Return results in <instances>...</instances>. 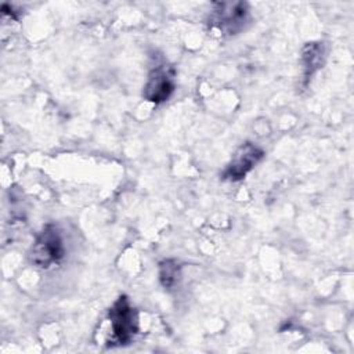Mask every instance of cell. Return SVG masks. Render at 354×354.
Returning <instances> with one entry per match:
<instances>
[{
    "label": "cell",
    "instance_id": "1",
    "mask_svg": "<svg viewBox=\"0 0 354 354\" xmlns=\"http://www.w3.org/2000/svg\"><path fill=\"white\" fill-rule=\"evenodd\" d=\"M108 321L109 336L106 344L109 347L129 344L138 332V315L127 296L118 297L112 304L108 311Z\"/></svg>",
    "mask_w": 354,
    "mask_h": 354
},
{
    "label": "cell",
    "instance_id": "2",
    "mask_svg": "<svg viewBox=\"0 0 354 354\" xmlns=\"http://www.w3.org/2000/svg\"><path fill=\"white\" fill-rule=\"evenodd\" d=\"M65 254L64 239L54 224H47L36 236L29 249V261L37 268H48L62 260Z\"/></svg>",
    "mask_w": 354,
    "mask_h": 354
},
{
    "label": "cell",
    "instance_id": "3",
    "mask_svg": "<svg viewBox=\"0 0 354 354\" xmlns=\"http://www.w3.org/2000/svg\"><path fill=\"white\" fill-rule=\"evenodd\" d=\"M248 21V4L242 1L217 3L209 17V25L224 35H235L241 32Z\"/></svg>",
    "mask_w": 354,
    "mask_h": 354
},
{
    "label": "cell",
    "instance_id": "4",
    "mask_svg": "<svg viewBox=\"0 0 354 354\" xmlns=\"http://www.w3.org/2000/svg\"><path fill=\"white\" fill-rule=\"evenodd\" d=\"M264 156L261 148L252 142L242 144L232 155L230 163L223 171V178L230 181L242 180Z\"/></svg>",
    "mask_w": 354,
    "mask_h": 354
},
{
    "label": "cell",
    "instance_id": "5",
    "mask_svg": "<svg viewBox=\"0 0 354 354\" xmlns=\"http://www.w3.org/2000/svg\"><path fill=\"white\" fill-rule=\"evenodd\" d=\"M174 91V71L167 65H158L155 66L148 80L144 86V97L145 100L160 104L170 98V95Z\"/></svg>",
    "mask_w": 354,
    "mask_h": 354
},
{
    "label": "cell",
    "instance_id": "6",
    "mask_svg": "<svg viewBox=\"0 0 354 354\" xmlns=\"http://www.w3.org/2000/svg\"><path fill=\"white\" fill-rule=\"evenodd\" d=\"M322 44L319 43H308L303 48V65L306 71V77L308 79L317 69L322 65Z\"/></svg>",
    "mask_w": 354,
    "mask_h": 354
},
{
    "label": "cell",
    "instance_id": "7",
    "mask_svg": "<svg viewBox=\"0 0 354 354\" xmlns=\"http://www.w3.org/2000/svg\"><path fill=\"white\" fill-rule=\"evenodd\" d=\"M159 279L165 288H173L180 279V266L174 260H163L159 264Z\"/></svg>",
    "mask_w": 354,
    "mask_h": 354
}]
</instances>
